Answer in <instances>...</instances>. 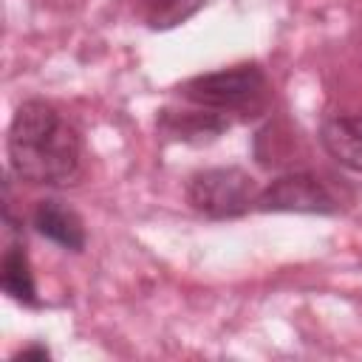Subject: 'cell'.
I'll return each mask as SVG.
<instances>
[{
    "mask_svg": "<svg viewBox=\"0 0 362 362\" xmlns=\"http://www.w3.org/2000/svg\"><path fill=\"white\" fill-rule=\"evenodd\" d=\"M11 173L34 187H68L82 175V139L45 99H25L6 136Z\"/></svg>",
    "mask_w": 362,
    "mask_h": 362,
    "instance_id": "6da1fadb",
    "label": "cell"
},
{
    "mask_svg": "<svg viewBox=\"0 0 362 362\" xmlns=\"http://www.w3.org/2000/svg\"><path fill=\"white\" fill-rule=\"evenodd\" d=\"M178 96L195 107L221 113L226 119L257 116L269 105V79L260 65L243 62L181 82Z\"/></svg>",
    "mask_w": 362,
    "mask_h": 362,
    "instance_id": "7a4b0ae2",
    "label": "cell"
},
{
    "mask_svg": "<svg viewBox=\"0 0 362 362\" xmlns=\"http://www.w3.org/2000/svg\"><path fill=\"white\" fill-rule=\"evenodd\" d=\"M257 184L240 167L198 170L187 181V204L212 221L240 218L257 204Z\"/></svg>",
    "mask_w": 362,
    "mask_h": 362,
    "instance_id": "3957f363",
    "label": "cell"
},
{
    "mask_svg": "<svg viewBox=\"0 0 362 362\" xmlns=\"http://www.w3.org/2000/svg\"><path fill=\"white\" fill-rule=\"evenodd\" d=\"M255 209L260 212H308L331 215L337 212V198L314 173H286L269 181L257 192Z\"/></svg>",
    "mask_w": 362,
    "mask_h": 362,
    "instance_id": "277c9868",
    "label": "cell"
},
{
    "mask_svg": "<svg viewBox=\"0 0 362 362\" xmlns=\"http://www.w3.org/2000/svg\"><path fill=\"white\" fill-rule=\"evenodd\" d=\"M320 144L337 164L362 173V107L325 116L320 124Z\"/></svg>",
    "mask_w": 362,
    "mask_h": 362,
    "instance_id": "5b68a950",
    "label": "cell"
},
{
    "mask_svg": "<svg viewBox=\"0 0 362 362\" xmlns=\"http://www.w3.org/2000/svg\"><path fill=\"white\" fill-rule=\"evenodd\" d=\"M31 226L51 243L68 249V252H82L85 249V223L79 218L76 209H71L68 204L57 201V198H45L37 201L34 212H31Z\"/></svg>",
    "mask_w": 362,
    "mask_h": 362,
    "instance_id": "8992f818",
    "label": "cell"
},
{
    "mask_svg": "<svg viewBox=\"0 0 362 362\" xmlns=\"http://www.w3.org/2000/svg\"><path fill=\"white\" fill-rule=\"evenodd\" d=\"M0 286L20 305H28V308H37L40 305L37 283H34V272H31V260H28V252H25V243L23 240L6 243L3 257H0Z\"/></svg>",
    "mask_w": 362,
    "mask_h": 362,
    "instance_id": "52a82bcc",
    "label": "cell"
},
{
    "mask_svg": "<svg viewBox=\"0 0 362 362\" xmlns=\"http://www.w3.org/2000/svg\"><path fill=\"white\" fill-rule=\"evenodd\" d=\"M229 124H232V119L204 110V107H195V105H192V110H161V130H167L170 136H175L181 141H195V144L212 141L223 130H229Z\"/></svg>",
    "mask_w": 362,
    "mask_h": 362,
    "instance_id": "ba28073f",
    "label": "cell"
},
{
    "mask_svg": "<svg viewBox=\"0 0 362 362\" xmlns=\"http://www.w3.org/2000/svg\"><path fill=\"white\" fill-rule=\"evenodd\" d=\"M136 14L153 28V31H167L181 23H187L192 14H198L206 0H133Z\"/></svg>",
    "mask_w": 362,
    "mask_h": 362,
    "instance_id": "9c48e42d",
    "label": "cell"
},
{
    "mask_svg": "<svg viewBox=\"0 0 362 362\" xmlns=\"http://www.w3.org/2000/svg\"><path fill=\"white\" fill-rule=\"evenodd\" d=\"M48 356H51V351L45 345H28L14 354V359H48Z\"/></svg>",
    "mask_w": 362,
    "mask_h": 362,
    "instance_id": "30bf717a",
    "label": "cell"
}]
</instances>
